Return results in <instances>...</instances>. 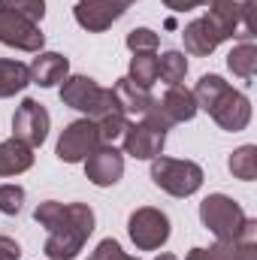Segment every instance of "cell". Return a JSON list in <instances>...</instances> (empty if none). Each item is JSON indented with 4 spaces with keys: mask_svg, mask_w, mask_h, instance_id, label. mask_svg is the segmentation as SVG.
Wrapping results in <instances>:
<instances>
[{
    "mask_svg": "<svg viewBox=\"0 0 257 260\" xmlns=\"http://www.w3.org/2000/svg\"><path fill=\"white\" fill-rule=\"evenodd\" d=\"M254 3H242V0H212L209 3V12L194 18L191 24L182 30L185 37V49L197 55V58H206L212 55L224 40L230 37H245V43L251 40L254 34Z\"/></svg>",
    "mask_w": 257,
    "mask_h": 260,
    "instance_id": "1",
    "label": "cell"
},
{
    "mask_svg": "<svg viewBox=\"0 0 257 260\" xmlns=\"http://www.w3.org/2000/svg\"><path fill=\"white\" fill-rule=\"evenodd\" d=\"M34 221L49 230L46 239V257L49 260H73L85 239L94 233V212L85 203H55L46 200L37 206Z\"/></svg>",
    "mask_w": 257,
    "mask_h": 260,
    "instance_id": "2",
    "label": "cell"
},
{
    "mask_svg": "<svg viewBox=\"0 0 257 260\" xmlns=\"http://www.w3.org/2000/svg\"><path fill=\"white\" fill-rule=\"evenodd\" d=\"M194 100H197V109H206L218 127L230 130V133L245 130L248 121H251V103H248V97L242 91L230 88L215 73H209V76H203L197 82Z\"/></svg>",
    "mask_w": 257,
    "mask_h": 260,
    "instance_id": "3",
    "label": "cell"
},
{
    "mask_svg": "<svg viewBox=\"0 0 257 260\" xmlns=\"http://www.w3.org/2000/svg\"><path fill=\"white\" fill-rule=\"evenodd\" d=\"M61 103L70 106V109L85 112L91 121H97V118H103L109 112H121L118 103H115V97H112V88H100L88 76H70V79H64Z\"/></svg>",
    "mask_w": 257,
    "mask_h": 260,
    "instance_id": "4",
    "label": "cell"
},
{
    "mask_svg": "<svg viewBox=\"0 0 257 260\" xmlns=\"http://www.w3.org/2000/svg\"><path fill=\"white\" fill-rule=\"evenodd\" d=\"M151 182L173 197H191L203 185V170L194 160L176 157H154L151 160Z\"/></svg>",
    "mask_w": 257,
    "mask_h": 260,
    "instance_id": "5",
    "label": "cell"
},
{
    "mask_svg": "<svg viewBox=\"0 0 257 260\" xmlns=\"http://www.w3.org/2000/svg\"><path fill=\"white\" fill-rule=\"evenodd\" d=\"M200 218H203V224L221 239V242H227V239H236L239 233H242V227H245V212H242V206L236 203V200H230V197L224 194H209L203 203H200Z\"/></svg>",
    "mask_w": 257,
    "mask_h": 260,
    "instance_id": "6",
    "label": "cell"
},
{
    "mask_svg": "<svg viewBox=\"0 0 257 260\" xmlns=\"http://www.w3.org/2000/svg\"><path fill=\"white\" fill-rule=\"evenodd\" d=\"M127 233L139 251H154V248H160L170 239V218L160 209L142 206V209H136L130 215Z\"/></svg>",
    "mask_w": 257,
    "mask_h": 260,
    "instance_id": "7",
    "label": "cell"
},
{
    "mask_svg": "<svg viewBox=\"0 0 257 260\" xmlns=\"http://www.w3.org/2000/svg\"><path fill=\"white\" fill-rule=\"evenodd\" d=\"M97 145H100L97 121L79 118V121L67 124L64 133H61V139H58V157H61L64 164H79V160H85Z\"/></svg>",
    "mask_w": 257,
    "mask_h": 260,
    "instance_id": "8",
    "label": "cell"
},
{
    "mask_svg": "<svg viewBox=\"0 0 257 260\" xmlns=\"http://www.w3.org/2000/svg\"><path fill=\"white\" fill-rule=\"evenodd\" d=\"M0 43L12 46V49H21V52H40L43 43H46V34L40 30L37 21L0 9Z\"/></svg>",
    "mask_w": 257,
    "mask_h": 260,
    "instance_id": "9",
    "label": "cell"
},
{
    "mask_svg": "<svg viewBox=\"0 0 257 260\" xmlns=\"http://www.w3.org/2000/svg\"><path fill=\"white\" fill-rule=\"evenodd\" d=\"M12 133H15V139H21L30 148L43 145L46 136H49V112H46V106L30 100V97L21 100V106L12 115Z\"/></svg>",
    "mask_w": 257,
    "mask_h": 260,
    "instance_id": "10",
    "label": "cell"
},
{
    "mask_svg": "<svg viewBox=\"0 0 257 260\" xmlns=\"http://www.w3.org/2000/svg\"><path fill=\"white\" fill-rule=\"evenodd\" d=\"M130 3H136V0H79L73 15H76L79 27L100 34V30L112 27V21H118L127 12Z\"/></svg>",
    "mask_w": 257,
    "mask_h": 260,
    "instance_id": "11",
    "label": "cell"
},
{
    "mask_svg": "<svg viewBox=\"0 0 257 260\" xmlns=\"http://www.w3.org/2000/svg\"><path fill=\"white\" fill-rule=\"evenodd\" d=\"M85 176L97 188H112L124 176V154L115 145H97L85 157Z\"/></svg>",
    "mask_w": 257,
    "mask_h": 260,
    "instance_id": "12",
    "label": "cell"
},
{
    "mask_svg": "<svg viewBox=\"0 0 257 260\" xmlns=\"http://www.w3.org/2000/svg\"><path fill=\"white\" fill-rule=\"evenodd\" d=\"M121 142H124V151H127L130 157H136V160H154L164 151L167 133L142 121V124H127Z\"/></svg>",
    "mask_w": 257,
    "mask_h": 260,
    "instance_id": "13",
    "label": "cell"
},
{
    "mask_svg": "<svg viewBox=\"0 0 257 260\" xmlns=\"http://www.w3.org/2000/svg\"><path fill=\"white\" fill-rule=\"evenodd\" d=\"M160 112L170 118V124H182V121H191L197 115V100H194V91L182 88V85H170V91L157 100Z\"/></svg>",
    "mask_w": 257,
    "mask_h": 260,
    "instance_id": "14",
    "label": "cell"
},
{
    "mask_svg": "<svg viewBox=\"0 0 257 260\" xmlns=\"http://www.w3.org/2000/svg\"><path fill=\"white\" fill-rule=\"evenodd\" d=\"M30 70V82L43 85V88H52L58 82H64L67 73H70V61L58 52H40V58H34Z\"/></svg>",
    "mask_w": 257,
    "mask_h": 260,
    "instance_id": "15",
    "label": "cell"
},
{
    "mask_svg": "<svg viewBox=\"0 0 257 260\" xmlns=\"http://www.w3.org/2000/svg\"><path fill=\"white\" fill-rule=\"evenodd\" d=\"M112 97H115V103H118V109H121L124 115H145V109H148V106H151V100H154V97L148 94V88H142V85L130 82L127 76L115 82Z\"/></svg>",
    "mask_w": 257,
    "mask_h": 260,
    "instance_id": "16",
    "label": "cell"
},
{
    "mask_svg": "<svg viewBox=\"0 0 257 260\" xmlns=\"http://www.w3.org/2000/svg\"><path fill=\"white\" fill-rule=\"evenodd\" d=\"M34 167V148L24 145L21 139H6L0 142V176H18Z\"/></svg>",
    "mask_w": 257,
    "mask_h": 260,
    "instance_id": "17",
    "label": "cell"
},
{
    "mask_svg": "<svg viewBox=\"0 0 257 260\" xmlns=\"http://www.w3.org/2000/svg\"><path fill=\"white\" fill-rule=\"evenodd\" d=\"M30 85V70L18 61L0 58V97H12Z\"/></svg>",
    "mask_w": 257,
    "mask_h": 260,
    "instance_id": "18",
    "label": "cell"
},
{
    "mask_svg": "<svg viewBox=\"0 0 257 260\" xmlns=\"http://www.w3.org/2000/svg\"><path fill=\"white\" fill-rule=\"evenodd\" d=\"M227 67L239 76V79H245V82H251L257 73V49L254 43L248 40V43H239L230 55H227Z\"/></svg>",
    "mask_w": 257,
    "mask_h": 260,
    "instance_id": "19",
    "label": "cell"
},
{
    "mask_svg": "<svg viewBox=\"0 0 257 260\" xmlns=\"http://www.w3.org/2000/svg\"><path fill=\"white\" fill-rule=\"evenodd\" d=\"M127 79L136 82V85H142V88H151L157 82V55L154 52H133Z\"/></svg>",
    "mask_w": 257,
    "mask_h": 260,
    "instance_id": "20",
    "label": "cell"
},
{
    "mask_svg": "<svg viewBox=\"0 0 257 260\" xmlns=\"http://www.w3.org/2000/svg\"><path fill=\"white\" fill-rule=\"evenodd\" d=\"M188 73V58L182 52H164L157 58V79H164L167 85H179Z\"/></svg>",
    "mask_w": 257,
    "mask_h": 260,
    "instance_id": "21",
    "label": "cell"
},
{
    "mask_svg": "<svg viewBox=\"0 0 257 260\" xmlns=\"http://www.w3.org/2000/svg\"><path fill=\"white\" fill-rule=\"evenodd\" d=\"M230 173L242 182H254L257 179V148L254 145H242L230 154Z\"/></svg>",
    "mask_w": 257,
    "mask_h": 260,
    "instance_id": "22",
    "label": "cell"
},
{
    "mask_svg": "<svg viewBox=\"0 0 257 260\" xmlns=\"http://www.w3.org/2000/svg\"><path fill=\"white\" fill-rule=\"evenodd\" d=\"M124 130H127V118H124V112H109V115L97 118V136H100V145H115L118 139H124Z\"/></svg>",
    "mask_w": 257,
    "mask_h": 260,
    "instance_id": "23",
    "label": "cell"
},
{
    "mask_svg": "<svg viewBox=\"0 0 257 260\" xmlns=\"http://www.w3.org/2000/svg\"><path fill=\"white\" fill-rule=\"evenodd\" d=\"M0 9L15 12V15H24L30 21H40L46 15V0H0Z\"/></svg>",
    "mask_w": 257,
    "mask_h": 260,
    "instance_id": "24",
    "label": "cell"
},
{
    "mask_svg": "<svg viewBox=\"0 0 257 260\" xmlns=\"http://www.w3.org/2000/svg\"><path fill=\"white\" fill-rule=\"evenodd\" d=\"M185 260H236V251H233V239L212 245V248H191Z\"/></svg>",
    "mask_w": 257,
    "mask_h": 260,
    "instance_id": "25",
    "label": "cell"
},
{
    "mask_svg": "<svg viewBox=\"0 0 257 260\" xmlns=\"http://www.w3.org/2000/svg\"><path fill=\"white\" fill-rule=\"evenodd\" d=\"M24 203V188L18 185H0V212L3 215H18Z\"/></svg>",
    "mask_w": 257,
    "mask_h": 260,
    "instance_id": "26",
    "label": "cell"
},
{
    "mask_svg": "<svg viewBox=\"0 0 257 260\" xmlns=\"http://www.w3.org/2000/svg\"><path fill=\"white\" fill-rule=\"evenodd\" d=\"M127 49L130 52H154L157 49V34L148 27H136L127 34Z\"/></svg>",
    "mask_w": 257,
    "mask_h": 260,
    "instance_id": "27",
    "label": "cell"
},
{
    "mask_svg": "<svg viewBox=\"0 0 257 260\" xmlns=\"http://www.w3.org/2000/svg\"><path fill=\"white\" fill-rule=\"evenodd\" d=\"M91 260H136V257H127L124 251H121V245L115 242V239H103L97 248H94V254Z\"/></svg>",
    "mask_w": 257,
    "mask_h": 260,
    "instance_id": "28",
    "label": "cell"
},
{
    "mask_svg": "<svg viewBox=\"0 0 257 260\" xmlns=\"http://www.w3.org/2000/svg\"><path fill=\"white\" fill-rule=\"evenodd\" d=\"M18 257H21L18 242L9 239V236H0V260H18Z\"/></svg>",
    "mask_w": 257,
    "mask_h": 260,
    "instance_id": "29",
    "label": "cell"
},
{
    "mask_svg": "<svg viewBox=\"0 0 257 260\" xmlns=\"http://www.w3.org/2000/svg\"><path fill=\"white\" fill-rule=\"evenodd\" d=\"M167 3V9H173V12H188L194 6H209L212 0H164Z\"/></svg>",
    "mask_w": 257,
    "mask_h": 260,
    "instance_id": "30",
    "label": "cell"
},
{
    "mask_svg": "<svg viewBox=\"0 0 257 260\" xmlns=\"http://www.w3.org/2000/svg\"><path fill=\"white\" fill-rule=\"evenodd\" d=\"M157 260H179V257H176V254H160Z\"/></svg>",
    "mask_w": 257,
    "mask_h": 260,
    "instance_id": "31",
    "label": "cell"
},
{
    "mask_svg": "<svg viewBox=\"0 0 257 260\" xmlns=\"http://www.w3.org/2000/svg\"><path fill=\"white\" fill-rule=\"evenodd\" d=\"M242 3H254V0H242Z\"/></svg>",
    "mask_w": 257,
    "mask_h": 260,
    "instance_id": "32",
    "label": "cell"
}]
</instances>
